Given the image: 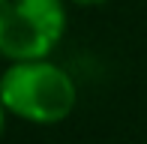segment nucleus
<instances>
[{
    "label": "nucleus",
    "mask_w": 147,
    "mask_h": 144,
    "mask_svg": "<svg viewBox=\"0 0 147 144\" xmlns=\"http://www.w3.org/2000/svg\"><path fill=\"white\" fill-rule=\"evenodd\" d=\"M6 117H9V111H6L3 99H0V135H3V129H6Z\"/></svg>",
    "instance_id": "nucleus-4"
},
{
    "label": "nucleus",
    "mask_w": 147,
    "mask_h": 144,
    "mask_svg": "<svg viewBox=\"0 0 147 144\" xmlns=\"http://www.w3.org/2000/svg\"><path fill=\"white\" fill-rule=\"evenodd\" d=\"M0 99L12 117L33 126L63 123L78 105L75 78L51 57L15 60L0 75Z\"/></svg>",
    "instance_id": "nucleus-1"
},
{
    "label": "nucleus",
    "mask_w": 147,
    "mask_h": 144,
    "mask_svg": "<svg viewBox=\"0 0 147 144\" xmlns=\"http://www.w3.org/2000/svg\"><path fill=\"white\" fill-rule=\"evenodd\" d=\"M66 33V0H0V57H51Z\"/></svg>",
    "instance_id": "nucleus-2"
},
{
    "label": "nucleus",
    "mask_w": 147,
    "mask_h": 144,
    "mask_svg": "<svg viewBox=\"0 0 147 144\" xmlns=\"http://www.w3.org/2000/svg\"><path fill=\"white\" fill-rule=\"evenodd\" d=\"M69 3H75V6H105L111 0H69Z\"/></svg>",
    "instance_id": "nucleus-3"
}]
</instances>
